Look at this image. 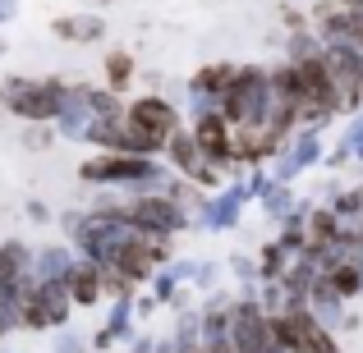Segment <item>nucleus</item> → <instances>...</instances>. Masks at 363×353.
I'll return each mask as SVG.
<instances>
[{
  "mask_svg": "<svg viewBox=\"0 0 363 353\" xmlns=\"http://www.w3.org/2000/svg\"><path fill=\"white\" fill-rule=\"evenodd\" d=\"M51 33L60 37V42H74V46H92L106 37V18L101 14H60L51 23Z\"/></svg>",
  "mask_w": 363,
  "mask_h": 353,
  "instance_id": "obj_1",
  "label": "nucleus"
},
{
  "mask_svg": "<svg viewBox=\"0 0 363 353\" xmlns=\"http://www.w3.org/2000/svg\"><path fill=\"white\" fill-rule=\"evenodd\" d=\"M65 284H69V299L79 303V308H92V303L101 299V262H79L65 271Z\"/></svg>",
  "mask_w": 363,
  "mask_h": 353,
  "instance_id": "obj_2",
  "label": "nucleus"
},
{
  "mask_svg": "<svg viewBox=\"0 0 363 353\" xmlns=\"http://www.w3.org/2000/svg\"><path fill=\"white\" fill-rule=\"evenodd\" d=\"M166 151H170V161H175V170H184V175L189 179H194L198 175V166H203V147H198V138H194V129H175V133H170V142H166Z\"/></svg>",
  "mask_w": 363,
  "mask_h": 353,
  "instance_id": "obj_3",
  "label": "nucleus"
},
{
  "mask_svg": "<svg viewBox=\"0 0 363 353\" xmlns=\"http://www.w3.org/2000/svg\"><path fill=\"white\" fill-rule=\"evenodd\" d=\"M129 83H133V55L116 46V51L106 55V88H111V92H124Z\"/></svg>",
  "mask_w": 363,
  "mask_h": 353,
  "instance_id": "obj_4",
  "label": "nucleus"
},
{
  "mask_svg": "<svg viewBox=\"0 0 363 353\" xmlns=\"http://www.w3.org/2000/svg\"><path fill=\"white\" fill-rule=\"evenodd\" d=\"M23 147H28V151H42V147H51V129H46V120H42V124H33V129L23 133Z\"/></svg>",
  "mask_w": 363,
  "mask_h": 353,
  "instance_id": "obj_5",
  "label": "nucleus"
},
{
  "mask_svg": "<svg viewBox=\"0 0 363 353\" xmlns=\"http://www.w3.org/2000/svg\"><path fill=\"white\" fill-rule=\"evenodd\" d=\"M18 9H14V0H0V23H5V18H14Z\"/></svg>",
  "mask_w": 363,
  "mask_h": 353,
  "instance_id": "obj_6",
  "label": "nucleus"
},
{
  "mask_svg": "<svg viewBox=\"0 0 363 353\" xmlns=\"http://www.w3.org/2000/svg\"><path fill=\"white\" fill-rule=\"evenodd\" d=\"M0 55H5V37H0Z\"/></svg>",
  "mask_w": 363,
  "mask_h": 353,
  "instance_id": "obj_7",
  "label": "nucleus"
},
{
  "mask_svg": "<svg viewBox=\"0 0 363 353\" xmlns=\"http://www.w3.org/2000/svg\"><path fill=\"white\" fill-rule=\"evenodd\" d=\"M92 5H111V0H92Z\"/></svg>",
  "mask_w": 363,
  "mask_h": 353,
  "instance_id": "obj_8",
  "label": "nucleus"
}]
</instances>
